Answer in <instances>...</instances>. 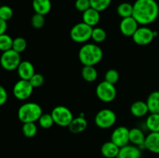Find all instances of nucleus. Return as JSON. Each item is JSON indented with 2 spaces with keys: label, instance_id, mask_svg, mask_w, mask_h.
Masks as SVG:
<instances>
[{
  "label": "nucleus",
  "instance_id": "1",
  "mask_svg": "<svg viewBox=\"0 0 159 158\" xmlns=\"http://www.w3.org/2000/svg\"><path fill=\"white\" fill-rule=\"evenodd\" d=\"M159 6L155 0H136L133 4V15L138 24L148 26L158 19Z\"/></svg>",
  "mask_w": 159,
  "mask_h": 158
},
{
  "label": "nucleus",
  "instance_id": "2",
  "mask_svg": "<svg viewBox=\"0 0 159 158\" xmlns=\"http://www.w3.org/2000/svg\"><path fill=\"white\" fill-rule=\"evenodd\" d=\"M102 56V49L96 43H85L79 52V59L84 66H95L101 61Z\"/></svg>",
  "mask_w": 159,
  "mask_h": 158
},
{
  "label": "nucleus",
  "instance_id": "3",
  "mask_svg": "<svg viewBox=\"0 0 159 158\" xmlns=\"http://www.w3.org/2000/svg\"><path fill=\"white\" fill-rule=\"evenodd\" d=\"M42 114L43 110L40 105L36 102H26L19 108L17 116L20 122L26 123L36 122L38 121Z\"/></svg>",
  "mask_w": 159,
  "mask_h": 158
},
{
  "label": "nucleus",
  "instance_id": "4",
  "mask_svg": "<svg viewBox=\"0 0 159 158\" xmlns=\"http://www.w3.org/2000/svg\"><path fill=\"white\" fill-rule=\"evenodd\" d=\"M93 27L86 23H79L75 25L70 31V37L74 42L78 43H84L91 39Z\"/></svg>",
  "mask_w": 159,
  "mask_h": 158
},
{
  "label": "nucleus",
  "instance_id": "5",
  "mask_svg": "<svg viewBox=\"0 0 159 158\" xmlns=\"http://www.w3.org/2000/svg\"><path fill=\"white\" fill-rule=\"evenodd\" d=\"M21 61L20 54L12 49L2 52L0 57V65L3 69L7 71L16 70Z\"/></svg>",
  "mask_w": 159,
  "mask_h": 158
},
{
  "label": "nucleus",
  "instance_id": "6",
  "mask_svg": "<svg viewBox=\"0 0 159 158\" xmlns=\"http://www.w3.org/2000/svg\"><path fill=\"white\" fill-rule=\"evenodd\" d=\"M51 114L54 123L61 127H68L74 119L71 110L63 105L56 106L53 108Z\"/></svg>",
  "mask_w": 159,
  "mask_h": 158
},
{
  "label": "nucleus",
  "instance_id": "7",
  "mask_svg": "<svg viewBox=\"0 0 159 158\" xmlns=\"http://www.w3.org/2000/svg\"><path fill=\"white\" fill-rule=\"evenodd\" d=\"M96 94L98 99L103 102H111L116 99V89L114 85L103 81L97 85Z\"/></svg>",
  "mask_w": 159,
  "mask_h": 158
},
{
  "label": "nucleus",
  "instance_id": "8",
  "mask_svg": "<svg viewBox=\"0 0 159 158\" xmlns=\"http://www.w3.org/2000/svg\"><path fill=\"white\" fill-rule=\"evenodd\" d=\"M116 114L110 108L101 109L95 116V123L100 129L111 128L116 123Z\"/></svg>",
  "mask_w": 159,
  "mask_h": 158
},
{
  "label": "nucleus",
  "instance_id": "9",
  "mask_svg": "<svg viewBox=\"0 0 159 158\" xmlns=\"http://www.w3.org/2000/svg\"><path fill=\"white\" fill-rule=\"evenodd\" d=\"M158 36L156 31H153L147 26L138 27L136 32L132 36L133 41L140 46H146L153 41L154 38Z\"/></svg>",
  "mask_w": 159,
  "mask_h": 158
},
{
  "label": "nucleus",
  "instance_id": "10",
  "mask_svg": "<svg viewBox=\"0 0 159 158\" xmlns=\"http://www.w3.org/2000/svg\"><path fill=\"white\" fill-rule=\"evenodd\" d=\"M34 88L30 81L20 79L14 85L12 88V94L14 97L18 100L25 101L32 95Z\"/></svg>",
  "mask_w": 159,
  "mask_h": 158
},
{
  "label": "nucleus",
  "instance_id": "11",
  "mask_svg": "<svg viewBox=\"0 0 159 158\" xmlns=\"http://www.w3.org/2000/svg\"><path fill=\"white\" fill-rule=\"evenodd\" d=\"M130 129L125 126H118L111 134V141L121 148L130 143Z\"/></svg>",
  "mask_w": 159,
  "mask_h": 158
},
{
  "label": "nucleus",
  "instance_id": "12",
  "mask_svg": "<svg viewBox=\"0 0 159 158\" xmlns=\"http://www.w3.org/2000/svg\"><path fill=\"white\" fill-rule=\"evenodd\" d=\"M139 24L133 16L124 18L120 23V30L126 37H131L139 27Z\"/></svg>",
  "mask_w": 159,
  "mask_h": 158
},
{
  "label": "nucleus",
  "instance_id": "13",
  "mask_svg": "<svg viewBox=\"0 0 159 158\" xmlns=\"http://www.w3.org/2000/svg\"><path fill=\"white\" fill-rule=\"evenodd\" d=\"M19 77L23 80L29 81L35 74V69L31 62L28 60H23L16 69Z\"/></svg>",
  "mask_w": 159,
  "mask_h": 158
},
{
  "label": "nucleus",
  "instance_id": "14",
  "mask_svg": "<svg viewBox=\"0 0 159 158\" xmlns=\"http://www.w3.org/2000/svg\"><path fill=\"white\" fill-rule=\"evenodd\" d=\"M141 150L140 147L135 145H127L120 149L119 154L116 158H141Z\"/></svg>",
  "mask_w": 159,
  "mask_h": 158
},
{
  "label": "nucleus",
  "instance_id": "15",
  "mask_svg": "<svg viewBox=\"0 0 159 158\" xmlns=\"http://www.w3.org/2000/svg\"><path fill=\"white\" fill-rule=\"evenodd\" d=\"M144 147L152 153L159 154V132H151L146 136Z\"/></svg>",
  "mask_w": 159,
  "mask_h": 158
},
{
  "label": "nucleus",
  "instance_id": "16",
  "mask_svg": "<svg viewBox=\"0 0 159 158\" xmlns=\"http://www.w3.org/2000/svg\"><path fill=\"white\" fill-rule=\"evenodd\" d=\"M82 20L83 23L92 27H94L100 21V13L99 11L91 7L82 12Z\"/></svg>",
  "mask_w": 159,
  "mask_h": 158
},
{
  "label": "nucleus",
  "instance_id": "17",
  "mask_svg": "<svg viewBox=\"0 0 159 158\" xmlns=\"http://www.w3.org/2000/svg\"><path fill=\"white\" fill-rule=\"evenodd\" d=\"M129 138H130V143L133 145L138 146V147L145 149L144 147V141H145L146 136L144 135V131L139 128H132L130 129L129 133Z\"/></svg>",
  "mask_w": 159,
  "mask_h": 158
},
{
  "label": "nucleus",
  "instance_id": "18",
  "mask_svg": "<svg viewBox=\"0 0 159 158\" xmlns=\"http://www.w3.org/2000/svg\"><path fill=\"white\" fill-rule=\"evenodd\" d=\"M87 126H88V122L85 118L79 116L78 117L74 118L68 127L71 133L77 134V133H80L85 131Z\"/></svg>",
  "mask_w": 159,
  "mask_h": 158
},
{
  "label": "nucleus",
  "instance_id": "19",
  "mask_svg": "<svg viewBox=\"0 0 159 158\" xmlns=\"http://www.w3.org/2000/svg\"><path fill=\"white\" fill-rule=\"evenodd\" d=\"M130 112L137 118H141L147 116L149 112L147 102L144 101H136L130 106Z\"/></svg>",
  "mask_w": 159,
  "mask_h": 158
},
{
  "label": "nucleus",
  "instance_id": "20",
  "mask_svg": "<svg viewBox=\"0 0 159 158\" xmlns=\"http://www.w3.org/2000/svg\"><path fill=\"white\" fill-rule=\"evenodd\" d=\"M120 149V148L118 146L110 140L102 144L101 147V153L107 158H116L119 154Z\"/></svg>",
  "mask_w": 159,
  "mask_h": 158
},
{
  "label": "nucleus",
  "instance_id": "21",
  "mask_svg": "<svg viewBox=\"0 0 159 158\" xmlns=\"http://www.w3.org/2000/svg\"><path fill=\"white\" fill-rule=\"evenodd\" d=\"M32 6L35 13L45 15L51 11V0H33Z\"/></svg>",
  "mask_w": 159,
  "mask_h": 158
},
{
  "label": "nucleus",
  "instance_id": "22",
  "mask_svg": "<svg viewBox=\"0 0 159 158\" xmlns=\"http://www.w3.org/2000/svg\"><path fill=\"white\" fill-rule=\"evenodd\" d=\"M146 102L149 112L159 114V91H152L148 97Z\"/></svg>",
  "mask_w": 159,
  "mask_h": 158
},
{
  "label": "nucleus",
  "instance_id": "23",
  "mask_svg": "<svg viewBox=\"0 0 159 158\" xmlns=\"http://www.w3.org/2000/svg\"><path fill=\"white\" fill-rule=\"evenodd\" d=\"M82 78L87 82H93L97 79L98 72L94 66H84L82 69Z\"/></svg>",
  "mask_w": 159,
  "mask_h": 158
},
{
  "label": "nucleus",
  "instance_id": "24",
  "mask_svg": "<svg viewBox=\"0 0 159 158\" xmlns=\"http://www.w3.org/2000/svg\"><path fill=\"white\" fill-rule=\"evenodd\" d=\"M146 127L150 132H159V114L150 113L145 121Z\"/></svg>",
  "mask_w": 159,
  "mask_h": 158
},
{
  "label": "nucleus",
  "instance_id": "25",
  "mask_svg": "<svg viewBox=\"0 0 159 158\" xmlns=\"http://www.w3.org/2000/svg\"><path fill=\"white\" fill-rule=\"evenodd\" d=\"M116 12L122 19L132 16L133 15V5L129 2H122L117 6Z\"/></svg>",
  "mask_w": 159,
  "mask_h": 158
},
{
  "label": "nucleus",
  "instance_id": "26",
  "mask_svg": "<svg viewBox=\"0 0 159 158\" xmlns=\"http://www.w3.org/2000/svg\"><path fill=\"white\" fill-rule=\"evenodd\" d=\"M23 134L27 138H32L37 135V125L35 122H26L22 126Z\"/></svg>",
  "mask_w": 159,
  "mask_h": 158
},
{
  "label": "nucleus",
  "instance_id": "27",
  "mask_svg": "<svg viewBox=\"0 0 159 158\" xmlns=\"http://www.w3.org/2000/svg\"><path fill=\"white\" fill-rule=\"evenodd\" d=\"M107 38V32L101 27H95L93 29L91 39L96 43H100L105 41Z\"/></svg>",
  "mask_w": 159,
  "mask_h": 158
},
{
  "label": "nucleus",
  "instance_id": "28",
  "mask_svg": "<svg viewBox=\"0 0 159 158\" xmlns=\"http://www.w3.org/2000/svg\"><path fill=\"white\" fill-rule=\"evenodd\" d=\"M12 43L13 39L9 35L6 33L0 35V51L5 52L12 49Z\"/></svg>",
  "mask_w": 159,
  "mask_h": 158
},
{
  "label": "nucleus",
  "instance_id": "29",
  "mask_svg": "<svg viewBox=\"0 0 159 158\" xmlns=\"http://www.w3.org/2000/svg\"><path fill=\"white\" fill-rule=\"evenodd\" d=\"M38 123L40 126L43 129H50L54 124L51 114L49 113H43L40 119H38Z\"/></svg>",
  "mask_w": 159,
  "mask_h": 158
},
{
  "label": "nucleus",
  "instance_id": "30",
  "mask_svg": "<svg viewBox=\"0 0 159 158\" xmlns=\"http://www.w3.org/2000/svg\"><path fill=\"white\" fill-rule=\"evenodd\" d=\"M91 7L99 12L106 10L111 4L112 0H89Z\"/></svg>",
  "mask_w": 159,
  "mask_h": 158
},
{
  "label": "nucleus",
  "instance_id": "31",
  "mask_svg": "<svg viewBox=\"0 0 159 158\" xmlns=\"http://www.w3.org/2000/svg\"><path fill=\"white\" fill-rule=\"evenodd\" d=\"M26 46H27V43H26V40L23 37H19L13 39L12 49L16 51L19 54L23 52L26 50Z\"/></svg>",
  "mask_w": 159,
  "mask_h": 158
},
{
  "label": "nucleus",
  "instance_id": "32",
  "mask_svg": "<svg viewBox=\"0 0 159 158\" xmlns=\"http://www.w3.org/2000/svg\"><path fill=\"white\" fill-rule=\"evenodd\" d=\"M119 72L115 69H110L106 72L105 80L104 81L109 82V83L113 84V85H115L119 81Z\"/></svg>",
  "mask_w": 159,
  "mask_h": 158
},
{
  "label": "nucleus",
  "instance_id": "33",
  "mask_svg": "<svg viewBox=\"0 0 159 158\" xmlns=\"http://www.w3.org/2000/svg\"><path fill=\"white\" fill-rule=\"evenodd\" d=\"M45 18L44 15L35 13L31 18V25L35 29H40L44 26Z\"/></svg>",
  "mask_w": 159,
  "mask_h": 158
},
{
  "label": "nucleus",
  "instance_id": "34",
  "mask_svg": "<svg viewBox=\"0 0 159 158\" xmlns=\"http://www.w3.org/2000/svg\"><path fill=\"white\" fill-rule=\"evenodd\" d=\"M13 15V11L12 8L9 6H0V19L8 21L11 20V18Z\"/></svg>",
  "mask_w": 159,
  "mask_h": 158
},
{
  "label": "nucleus",
  "instance_id": "35",
  "mask_svg": "<svg viewBox=\"0 0 159 158\" xmlns=\"http://www.w3.org/2000/svg\"><path fill=\"white\" fill-rule=\"evenodd\" d=\"M29 81L34 88H39V87L43 85V82H44V77H43V76L41 74L35 73Z\"/></svg>",
  "mask_w": 159,
  "mask_h": 158
},
{
  "label": "nucleus",
  "instance_id": "36",
  "mask_svg": "<svg viewBox=\"0 0 159 158\" xmlns=\"http://www.w3.org/2000/svg\"><path fill=\"white\" fill-rule=\"evenodd\" d=\"M75 6L78 11L84 12L87 9L91 8V4L89 0H76Z\"/></svg>",
  "mask_w": 159,
  "mask_h": 158
},
{
  "label": "nucleus",
  "instance_id": "37",
  "mask_svg": "<svg viewBox=\"0 0 159 158\" xmlns=\"http://www.w3.org/2000/svg\"><path fill=\"white\" fill-rule=\"evenodd\" d=\"M8 100V92L6 88L0 85V106L6 104Z\"/></svg>",
  "mask_w": 159,
  "mask_h": 158
},
{
  "label": "nucleus",
  "instance_id": "38",
  "mask_svg": "<svg viewBox=\"0 0 159 158\" xmlns=\"http://www.w3.org/2000/svg\"><path fill=\"white\" fill-rule=\"evenodd\" d=\"M7 21H5V20L0 19V35H2V34L6 33V30H7Z\"/></svg>",
  "mask_w": 159,
  "mask_h": 158
}]
</instances>
